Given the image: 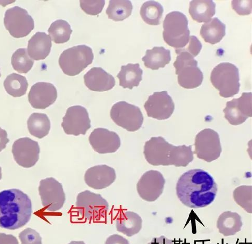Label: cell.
<instances>
[{"label": "cell", "mask_w": 252, "mask_h": 244, "mask_svg": "<svg viewBox=\"0 0 252 244\" xmlns=\"http://www.w3.org/2000/svg\"><path fill=\"white\" fill-rule=\"evenodd\" d=\"M176 195L188 207H207L214 201L217 183L211 175L201 169L191 170L181 175L176 187Z\"/></svg>", "instance_id": "obj_1"}, {"label": "cell", "mask_w": 252, "mask_h": 244, "mask_svg": "<svg viewBox=\"0 0 252 244\" xmlns=\"http://www.w3.org/2000/svg\"><path fill=\"white\" fill-rule=\"evenodd\" d=\"M32 203L29 196L19 189L0 192V227L14 230L19 229L30 220Z\"/></svg>", "instance_id": "obj_2"}, {"label": "cell", "mask_w": 252, "mask_h": 244, "mask_svg": "<svg viewBox=\"0 0 252 244\" xmlns=\"http://www.w3.org/2000/svg\"><path fill=\"white\" fill-rule=\"evenodd\" d=\"M163 37L165 43L175 49L186 46L190 38L188 20L183 13L172 12L166 15L163 21Z\"/></svg>", "instance_id": "obj_3"}, {"label": "cell", "mask_w": 252, "mask_h": 244, "mask_svg": "<svg viewBox=\"0 0 252 244\" xmlns=\"http://www.w3.org/2000/svg\"><path fill=\"white\" fill-rule=\"evenodd\" d=\"M213 86L220 91V95L223 98L232 97L239 93L240 87L238 68L230 63L218 64L211 75Z\"/></svg>", "instance_id": "obj_4"}, {"label": "cell", "mask_w": 252, "mask_h": 244, "mask_svg": "<svg viewBox=\"0 0 252 244\" xmlns=\"http://www.w3.org/2000/svg\"><path fill=\"white\" fill-rule=\"evenodd\" d=\"M92 49L86 45H79L66 49L59 58V65L63 72L70 77L79 74L93 62Z\"/></svg>", "instance_id": "obj_5"}, {"label": "cell", "mask_w": 252, "mask_h": 244, "mask_svg": "<svg viewBox=\"0 0 252 244\" xmlns=\"http://www.w3.org/2000/svg\"><path fill=\"white\" fill-rule=\"evenodd\" d=\"M173 65L178 75L179 85L183 88L192 89L202 84L204 75L198 67V61L190 54L186 52L177 53Z\"/></svg>", "instance_id": "obj_6"}, {"label": "cell", "mask_w": 252, "mask_h": 244, "mask_svg": "<svg viewBox=\"0 0 252 244\" xmlns=\"http://www.w3.org/2000/svg\"><path fill=\"white\" fill-rule=\"evenodd\" d=\"M75 206L80 219L90 222L105 218L109 208L107 201L101 195L88 190L79 193Z\"/></svg>", "instance_id": "obj_7"}, {"label": "cell", "mask_w": 252, "mask_h": 244, "mask_svg": "<svg viewBox=\"0 0 252 244\" xmlns=\"http://www.w3.org/2000/svg\"><path fill=\"white\" fill-rule=\"evenodd\" d=\"M110 116L114 123L129 132L139 130L144 122L140 109L126 102H120L112 107Z\"/></svg>", "instance_id": "obj_8"}, {"label": "cell", "mask_w": 252, "mask_h": 244, "mask_svg": "<svg viewBox=\"0 0 252 244\" xmlns=\"http://www.w3.org/2000/svg\"><path fill=\"white\" fill-rule=\"evenodd\" d=\"M4 23L6 30L15 38L28 36L34 29V20L27 10L15 6L8 9L5 14Z\"/></svg>", "instance_id": "obj_9"}, {"label": "cell", "mask_w": 252, "mask_h": 244, "mask_svg": "<svg viewBox=\"0 0 252 244\" xmlns=\"http://www.w3.org/2000/svg\"><path fill=\"white\" fill-rule=\"evenodd\" d=\"M195 146L194 154L208 163L216 160L222 151L219 134L211 129H204L198 133Z\"/></svg>", "instance_id": "obj_10"}, {"label": "cell", "mask_w": 252, "mask_h": 244, "mask_svg": "<svg viewBox=\"0 0 252 244\" xmlns=\"http://www.w3.org/2000/svg\"><path fill=\"white\" fill-rule=\"evenodd\" d=\"M39 193L42 205L50 212H56L63 206L66 198L62 184L53 178L41 180Z\"/></svg>", "instance_id": "obj_11"}, {"label": "cell", "mask_w": 252, "mask_h": 244, "mask_svg": "<svg viewBox=\"0 0 252 244\" xmlns=\"http://www.w3.org/2000/svg\"><path fill=\"white\" fill-rule=\"evenodd\" d=\"M62 127L68 135H85L91 127V121L87 109L81 106L69 107L63 119Z\"/></svg>", "instance_id": "obj_12"}, {"label": "cell", "mask_w": 252, "mask_h": 244, "mask_svg": "<svg viewBox=\"0 0 252 244\" xmlns=\"http://www.w3.org/2000/svg\"><path fill=\"white\" fill-rule=\"evenodd\" d=\"M165 180L161 172L151 170L141 176L137 184L139 196L148 202H154L160 197L164 191Z\"/></svg>", "instance_id": "obj_13"}, {"label": "cell", "mask_w": 252, "mask_h": 244, "mask_svg": "<svg viewBox=\"0 0 252 244\" xmlns=\"http://www.w3.org/2000/svg\"><path fill=\"white\" fill-rule=\"evenodd\" d=\"M40 151L38 142L28 137L16 140L12 150L16 163L27 168L34 166L38 162Z\"/></svg>", "instance_id": "obj_14"}, {"label": "cell", "mask_w": 252, "mask_h": 244, "mask_svg": "<svg viewBox=\"0 0 252 244\" xmlns=\"http://www.w3.org/2000/svg\"><path fill=\"white\" fill-rule=\"evenodd\" d=\"M173 146L162 137L151 138L144 146L146 161L153 166H170V157Z\"/></svg>", "instance_id": "obj_15"}, {"label": "cell", "mask_w": 252, "mask_h": 244, "mask_svg": "<svg viewBox=\"0 0 252 244\" xmlns=\"http://www.w3.org/2000/svg\"><path fill=\"white\" fill-rule=\"evenodd\" d=\"M149 117L158 120L169 119L175 109V104L172 97L167 91L155 92L148 97L144 105Z\"/></svg>", "instance_id": "obj_16"}, {"label": "cell", "mask_w": 252, "mask_h": 244, "mask_svg": "<svg viewBox=\"0 0 252 244\" xmlns=\"http://www.w3.org/2000/svg\"><path fill=\"white\" fill-rule=\"evenodd\" d=\"M223 112L230 124L239 125L244 123L252 117V92H243L240 98L228 102Z\"/></svg>", "instance_id": "obj_17"}, {"label": "cell", "mask_w": 252, "mask_h": 244, "mask_svg": "<svg viewBox=\"0 0 252 244\" xmlns=\"http://www.w3.org/2000/svg\"><path fill=\"white\" fill-rule=\"evenodd\" d=\"M89 141L92 148L100 154L114 153L121 144L118 134L104 128H97L92 131Z\"/></svg>", "instance_id": "obj_18"}, {"label": "cell", "mask_w": 252, "mask_h": 244, "mask_svg": "<svg viewBox=\"0 0 252 244\" xmlns=\"http://www.w3.org/2000/svg\"><path fill=\"white\" fill-rule=\"evenodd\" d=\"M57 98V91L53 84L38 82L31 88L28 100L36 109H44L53 105Z\"/></svg>", "instance_id": "obj_19"}, {"label": "cell", "mask_w": 252, "mask_h": 244, "mask_svg": "<svg viewBox=\"0 0 252 244\" xmlns=\"http://www.w3.org/2000/svg\"><path fill=\"white\" fill-rule=\"evenodd\" d=\"M116 178L114 168L106 165L92 167L85 175L86 184L89 187L95 190H102L110 187Z\"/></svg>", "instance_id": "obj_20"}, {"label": "cell", "mask_w": 252, "mask_h": 244, "mask_svg": "<svg viewBox=\"0 0 252 244\" xmlns=\"http://www.w3.org/2000/svg\"><path fill=\"white\" fill-rule=\"evenodd\" d=\"M84 82L89 89L98 92L110 90L115 86L112 75L98 67H94L84 75Z\"/></svg>", "instance_id": "obj_21"}, {"label": "cell", "mask_w": 252, "mask_h": 244, "mask_svg": "<svg viewBox=\"0 0 252 244\" xmlns=\"http://www.w3.org/2000/svg\"><path fill=\"white\" fill-rule=\"evenodd\" d=\"M52 46L51 38L45 32H38L29 41L28 53L33 60H43L49 55Z\"/></svg>", "instance_id": "obj_22"}, {"label": "cell", "mask_w": 252, "mask_h": 244, "mask_svg": "<svg viewBox=\"0 0 252 244\" xmlns=\"http://www.w3.org/2000/svg\"><path fill=\"white\" fill-rule=\"evenodd\" d=\"M116 226L117 231L131 237L141 230L142 220L135 213L121 211L116 218Z\"/></svg>", "instance_id": "obj_23"}, {"label": "cell", "mask_w": 252, "mask_h": 244, "mask_svg": "<svg viewBox=\"0 0 252 244\" xmlns=\"http://www.w3.org/2000/svg\"><path fill=\"white\" fill-rule=\"evenodd\" d=\"M147 68L157 70L163 68L171 61V52L163 47H154L148 49L146 55L142 58Z\"/></svg>", "instance_id": "obj_24"}, {"label": "cell", "mask_w": 252, "mask_h": 244, "mask_svg": "<svg viewBox=\"0 0 252 244\" xmlns=\"http://www.w3.org/2000/svg\"><path fill=\"white\" fill-rule=\"evenodd\" d=\"M191 18L198 23H207L216 13V4L212 0H193L189 10Z\"/></svg>", "instance_id": "obj_25"}, {"label": "cell", "mask_w": 252, "mask_h": 244, "mask_svg": "<svg viewBox=\"0 0 252 244\" xmlns=\"http://www.w3.org/2000/svg\"><path fill=\"white\" fill-rule=\"evenodd\" d=\"M243 223L237 213L225 212L218 217L217 228L224 237L233 236L241 230Z\"/></svg>", "instance_id": "obj_26"}, {"label": "cell", "mask_w": 252, "mask_h": 244, "mask_svg": "<svg viewBox=\"0 0 252 244\" xmlns=\"http://www.w3.org/2000/svg\"><path fill=\"white\" fill-rule=\"evenodd\" d=\"M225 25L217 18L205 23L201 27L200 34L206 43L215 45L219 43L225 35Z\"/></svg>", "instance_id": "obj_27"}, {"label": "cell", "mask_w": 252, "mask_h": 244, "mask_svg": "<svg viewBox=\"0 0 252 244\" xmlns=\"http://www.w3.org/2000/svg\"><path fill=\"white\" fill-rule=\"evenodd\" d=\"M121 69V71L117 75L121 87L132 90L133 87L139 86L142 80L143 74L139 64H128L122 66Z\"/></svg>", "instance_id": "obj_28"}, {"label": "cell", "mask_w": 252, "mask_h": 244, "mask_svg": "<svg viewBox=\"0 0 252 244\" xmlns=\"http://www.w3.org/2000/svg\"><path fill=\"white\" fill-rule=\"evenodd\" d=\"M28 128L31 135L38 139L45 137L50 130V121L44 113H34L31 115L27 122Z\"/></svg>", "instance_id": "obj_29"}, {"label": "cell", "mask_w": 252, "mask_h": 244, "mask_svg": "<svg viewBox=\"0 0 252 244\" xmlns=\"http://www.w3.org/2000/svg\"><path fill=\"white\" fill-rule=\"evenodd\" d=\"M133 6L128 0H112L106 10L108 19L114 21H122L131 15Z\"/></svg>", "instance_id": "obj_30"}, {"label": "cell", "mask_w": 252, "mask_h": 244, "mask_svg": "<svg viewBox=\"0 0 252 244\" xmlns=\"http://www.w3.org/2000/svg\"><path fill=\"white\" fill-rule=\"evenodd\" d=\"M28 86L26 78L16 73L8 75L4 82V87L7 93L15 98L21 97L26 94Z\"/></svg>", "instance_id": "obj_31"}, {"label": "cell", "mask_w": 252, "mask_h": 244, "mask_svg": "<svg viewBox=\"0 0 252 244\" xmlns=\"http://www.w3.org/2000/svg\"><path fill=\"white\" fill-rule=\"evenodd\" d=\"M164 8L160 3L150 1L142 4L140 14L143 20L150 25L161 24Z\"/></svg>", "instance_id": "obj_32"}, {"label": "cell", "mask_w": 252, "mask_h": 244, "mask_svg": "<svg viewBox=\"0 0 252 244\" xmlns=\"http://www.w3.org/2000/svg\"><path fill=\"white\" fill-rule=\"evenodd\" d=\"M48 31L50 38L57 44L68 42L72 33L69 23L63 20H58L52 23Z\"/></svg>", "instance_id": "obj_33"}, {"label": "cell", "mask_w": 252, "mask_h": 244, "mask_svg": "<svg viewBox=\"0 0 252 244\" xmlns=\"http://www.w3.org/2000/svg\"><path fill=\"white\" fill-rule=\"evenodd\" d=\"M194 152L192 146H173L170 157V165L175 167H187L194 161Z\"/></svg>", "instance_id": "obj_34"}, {"label": "cell", "mask_w": 252, "mask_h": 244, "mask_svg": "<svg viewBox=\"0 0 252 244\" xmlns=\"http://www.w3.org/2000/svg\"><path fill=\"white\" fill-rule=\"evenodd\" d=\"M11 63L14 70L26 74L32 69L34 61L30 57L27 49L20 48L13 54Z\"/></svg>", "instance_id": "obj_35"}, {"label": "cell", "mask_w": 252, "mask_h": 244, "mask_svg": "<svg viewBox=\"0 0 252 244\" xmlns=\"http://www.w3.org/2000/svg\"><path fill=\"white\" fill-rule=\"evenodd\" d=\"M252 186H241L234 190L233 198L236 203L249 214H252Z\"/></svg>", "instance_id": "obj_36"}, {"label": "cell", "mask_w": 252, "mask_h": 244, "mask_svg": "<svg viewBox=\"0 0 252 244\" xmlns=\"http://www.w3.org/2000/svg\"><path fill=\"white\" fill-rule=\"evenodd\" d=\"M80 7L83 12L90 15L101 13L105 4L104 0H81Z\"/></svg>", "instance_id": "obj_37"}, {"label": "cell", "mask_w": 252, "mask_h": 244, "mask_svg": "<svg viewBox=\"0 0 252 244\" xmlns=\"http://www.w3.org/2000/svg\"><path fill=\"white\" fill-rule=\"evenodd\" d=\"M21 244H42V239L40 234L35 230L26 229L19 235Z\"/></svg>", "instance_id": "obj_38"}, {"label": "cell", "mask_w": 252, "mask_h": 244, "mask_svg": "<svg viewBox=\"0 0 252 244\" xmlns=\"http://www.w3.org/2000/svg\"><path fill=\"white\" fill-rule=\"evenodd\" d=\"M202 47V44L199 39L195 36H190L189 43L186 46L181 49H175V51L176 53L186 52L195 58L200 53Z\"/></svg>", "instance_id": "obj_39"}, {"label": "cell", "mask_w": 252, "mask_h": 244, "mask_svg": "<svg viewBox=\"0 0 252 244\" xmlns=\"http://www.w3.org/2000/svg\"><path fill=\"white\" fill-rule=\"evenodd\" d=\"M251 0H233L232 7L239 15H247L252 13Z\"/></svg>", "instance_id": "obj_40"}, {"label": "cell", "mask_w": 252, "mask_h": 244, "mask_svg": "<svg viewBox=\"0 0 252 244\" xmlns=\"http://www.w3.org/2000/svg\"><path fill=\"white\" fill-rule=\"evenodd\" d=\"M105 244H130L128 240L125 239L121 235L114 234L108 238Z\"/></svg>", "instance_id": "obj_41"}, {"label": "cell", "mask_w": 252, "mask_h": 244, "mask_svg": "<svg viewBox=\"0 0 252 244\" xmlns=\"http://www.w3.org/2000/svg\"><path fill=\"white\" fill-rule=\"evenodd\" d=\"M0 244H19V242L13 235L0 233Z\"/></svg>", "instance_id": "obj_42"}, {"label": "cell", "mask_w": 252, "mask_h": 244, "mask_svg": "<svg viewBox=\"0 0 252 244\" xmlns=\"http://www.w3.org/2000/svg\"><path fill=\"white\" fill-rule=\"evenodd\" d=\"M9 142L10 139L7 138V131L0 127V152L6 148Z\"/></svg>", "instance_id": "obj_43"}, {"label": "cell", "mask_w": 252, "mask_h": 244, "mask_svg": "<svg viewBox=\"0 0 252 244\" xmlns=\"http://www.w3.org/2000/svg\"><path fill=\"white\" fill-rule=\"evenodd\" d=\"M148 244H174V242L162 235L159 238H154Z\"/></svg>", "instance_id": "obj_44"}, {"label": "cell", "mask_w": 252, "mask_h": 244, "mask_svg": "<svg viewBox=\"0 0 252 244\" xmlns=\"http://www.w3.org/2000/svg\"><path fill=\"white\" fill-rule=\"evenodd\" d=\"M68 244H86L85 242L83 241H71L70 243H69Z\"/></svg>", "instance_id": "obj_45"}, {"label": "cell", "mask_w": 252, "mask_h": 244, "mask_svg": "<svg viewBox=\"0 0 252 244\" xmlns=\"http://www.w3.org/2000/svg\"><path fill=\"white\" fill-rule=\"evenodd\" d=\"M2 179V168L0 167V180Z\"/></svg>", "instance_id": "obj_46"}, {"label": "cell", "mask_w": 252, "mask_h": 244, "mask_svg": "<svg viewBox=\"0 0 252 244\" xmlns=\"http://www.w3.org/2000/svg\"><path fill=\"white\" fill-rule=\"evenodd\" d=\"M1 77V68H0V78Z\"/></svg>", "instance_id": "obj_47"}]
</instances>
